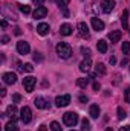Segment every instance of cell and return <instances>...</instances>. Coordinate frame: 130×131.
Segmentation results:
<instances>
[{
	"label": "cell",
	"mask_w": 130,
	"mask_h": 131,
	"mask_svg": "<svg viewBox=\"0 0 130 131\" xmlns=\"http://www.w3.org/2000/svg\"><path fill=\"white\" fill-rule=\"evenodd\" d=\"M57 53H58L60 58L67 60V58L72 57V47H70L67 43H58V44H57Z\"/></svg>",
	"instance_id": "obj_1"
},
{
	"label": "cell",
	"mask_w": 130,
	"mask_h": 131,
	"mask_svg": "<svg viewBox=\"0 0 130 131\" xmlns=\"http://www.w3.org/2000/svg\"><path fill=\"white\" fill-rule=\"evenodd\" d=\"M63 122H64L66 127H75L78 122V114L75 111H67L63 116Z\"/></svg>",
	"instance_id": "obj_2"
},
{
	"label": "cell",
	"mask_w": 130,
	"mask_h": 131,
	"mask_svg": "<svg viewBox=\"0 0 130 131\" xmlns=\"http://www.w3.org/2000/svg\"><path fill=\"white\" fill-rule=\"evenodd\" d=\"M31 119H32V111H31V108H29V107H23V108L20 110V121H22L23 124H29Z\"/></svg>",
	"instance_id": "obj_3"
},
{
	"label": "cell",
	"mask_w": 130,
	"mask_h": 131,
	"mask_svg": "<svg viewBox=\"0 0 130 131\" xmlns=\"http://www.w3.org/2000/svg\"><path fill=\"white\" fill-rule=\"evenodd\" d=\"M35 84H37V79H35L34 76H26V78H23V87H25V90H26L28 93H31L34 90Z\"/></svg>",
	"instance_id": "obj_4"
},
{
	"label": "cell",
	"mask_w": 130,
	"mask_h": 131,
	"mask_svg": "<svg viewBox=\"0 0 130 131\" xmlns=\"http://www.w3.org/2000/svg\"><path fill=\"white\" fill-rule=\"evenodd\" d=\"M34 104H35V107L40 108V110H48V108L51 107L49 101H48L46 98H43V96H37L35 101H34Z\"/></svg>",
	"instance_id": "obj_5"
},
{
	"label": "cell",
	"mask_w": 130,
	"mask_h": 131,
	"mask_svg": "<svg viewBox=\"0 0 130 131\" xmlns=\"http://www.w3.org/2000/svg\"><path fill=\"white\" fill-rule=\"evenodd\" d=\"M32 15L35 20H41V18H44L48 15V9L44 6H37V9L32 12Z\"/></svg>",
	"instance_id": "obj_6"
},
{
	"label": "cell",
	"mask_w": 130,
	"mask_h": 131,
	"mask_svg": "<svg viewBox=\"0 0 130 131\" xmlns=\"http://www.w3.org/2000/svg\"><path fill=\"white\" fill-rule=\"evenodd\" d=\"M69 102H70V96H69V95H64V96H57V98H55V105H57L58 108H61V107H67V105H69Z\"/></svg>",
	"instance_id": "obj_7"
},
{
	"label": "cell",
	"mask_w": 130,
	"mask_h": 131,
	"mask_svg": "<svg viewBox=\"0 0 130 131\" xmlns=\"http://www.w3.org/2000/svg\"><path fill=\"white\" fill-rule=\"evenodd\" d=\"M29 50H31V47H29V44H28L26 41H18V43H17V52H18L20 55H28Z\"/></svg>",
	"instance_id": "obj_8"
},
{
	"label": "cell",
	"mask_w": 130,
	"mask_h": 131,
	"mask_svg": "<svg viewBox=\"0 0 130 131\" xmlns=\"http://www.w3.org/2000/svg\"><path fill=\"white\" fill-rule=\"evenodd\" d=\"M2 79H3L5 84H15L17 82V75L12 73V72H6V73H3Z\"/></svg>",
	"instance_id": "obj_9"
},
{
	"label": "cell",
	"mask_w": 130,
	"mask_h": 131,
	"mask_svg": "<svg viewBox=\"0 0 130 131\" xmlns=\"http://www.w3.org/2000/svg\"><path fill=\"white\" fill-rule=\"evenodd\" d=\"M78 34H80V37H83V38H87V37H89V28H87V25H86L84 21H80V23H78Z\"/></svg>",
	"instance_id": "obj_10"
},
{
	"label": "cell",
	"mask_w": 130,
	"mask_h": 131,
	"mask_svg": "<svg viewBox=\"0 0 130 131\" xmlns=\"http://www.w3.org/2000/svg\"><path fill=\"white\" fill-rule=\"evenodd\" d=\"M101 8H103V11H104L106 14H109V12L113 11V8H115V0H104L103 5H101Z\"/></svg>",
	"instance_id": "obj_11"
},
{
	"label": "cell",
	"mask_w": 130,
	"mask_h": 131,
	"mask_svg": "<svg viewBox=\"0 0 130 131\" xmlns=\"http://www.w3.org/2000/svg\"><path fill=\"white\" fill-rule=\"evenodd\" d=\"M92 28H94L97 32H101V31H104V23H103L99 18L94 17V18H92Z\"/></svg>",
	"instance_id": "obj_12"
},
{
	"label": "cell",
	"mask_w": 130,
	"mask_h": 131,
	"mask_svg": "<svg viewBox=\"0 0 130 131\" xmlns=\"http://www.w3.org/2000/svg\"><path fill=\"white\" fill-rule=\"evenodd\" d=\"M90 66H92V60H90V58H84V60L80 63V70H81V72H89V70H90Z\"/></svg>",
	"instance_id": "obj_13"
},
{
	"label": "cell",
	"mask_w": 130,
	"mask_h": 131,
	"mask_svg": "<svg viewBox=\"0 0 130 131\" xmlns=\"http://www.w3.org/2000/svg\"><path fill=\"white\" fill-rule=\"evenodd\" d=\"M121 37H123V32L121 31H112V32L109 34V40L112 43H118L121 40Z\"/></svg>",
	"instance_id": "obj_14"
},
{
	"label": "cell",
	"mask_w": 130,
	"mask_h": 131,
	"mask_svg": "<svg viewBox=\"0 0 130 131\" xmlns=\"http://www.w3.org/2000/svg\"><path fill=\"white\" fill-rule=\"evenodd\" d=\"M37 32L40 34V35H48L49 34V25L48 23H40L38 26H37Z\"/></svg>",
	"instance_id": "obj_15"
},
{
	"label": "cell",
	"mask_w": 130,
	"mask_h": 131,
	"mask_svg": "<svg viewBox=\"0 0 130 131\" xmlns=\"http://www.w3.org/2000/svg\"><path fill=\"white\" fill-rule=\"evenodd\" d=\"M72 32H73V29H72V26H70V25H67V23L61 25V28H60V34H61V35L67 37V35H70Z\"/></svg>",
	"instance_id": "obj_16"
},
{
	"label": "cell",
	"mask_w": 130,
	"mask_h": 131,
	"mask_svg": "<svg viewBox=\"0 0 130 131\" xmlns=\"http://www.w3.org/2000/svg\"><path fill=\"white\" fill-rule=\"evenodd\" d=\"M121 23H123V29H129V11H123L121 15Z\"/></svg>",
	"instance_id": "obj_17"
},
{
	"label": "cell",
	"mask_w": 130,
	"mask_h": 131,
	"mask_svg": "<svg viewBox=\"0 0 130 131\" xmlns=\"http://www.w3.org/2000/svg\"><path fill=\"white\" fill-rule=\"evenodd\" d=\"M17 113H18V111H17V107H15V105H9V107H8V110H6V114H8V116H11V117H12V121H15V119H17Z\"/></svg>",
	"instance_id": "obj_18"
},
{
	"label": "cell",
	"mask_w": 130,
	"mask_h": 131,
	"mask_svg": "<svg viewBox=\"0 0 130 131\" xmlns=\"http://www.w3.org/2000/svg\"><path fill=\"white\" fill-rule=\"evenodd\" d=\"M97 47H98V52L99 53H106L107 52V41L106 40H99L97 43Z\"/></svg>",
	"instance_id": "obj_19"
},
{
	"label": "cell",
	"mask_w": 130,
	"mask_h": 131,
	"mask_svg": "<svg viewBox=\"0 0 130 131\" xmlns=\"http://www.w3.org/2000/svg\"><path fill=\"white\" fill-rule=\"evenodd\" d=\"M106 66L103 64V63H98L95 66V75H99V76H103V75H106Z\"/></svg>",
	"instance_id": "obj_20"
},
{
	"label": "cell",
	"mask_w": 130,
	"mask_h": 131,
	"mask_svg": "<svg viewBox=\"0 0 130 131\" xmlns=\"http://www.w3.org/2000/svg\"><path fill=\"white\" fill-rule=\"evenodd\" d=\"M89 114H90V117L98 119V116H99V107L98 105H92L90 110H89Z\"/></svg>",
	"instance_id": "obj_21"
},
{
	"label": "cell",
	"mask_w": 130,
	"mask_h": 131,
	"mask_svg": "<svg viewBox=\"0 0 130 131\" xmlns=\"http://www.w3.org/2000/svg\"><path fill=\"white\" fill-rule=\"evenodd\" d=\"M5 131H18V127L15 124V121H11L5 125Z\"/></svg>",
	"instance_id": "obj_22"
},
{
	"label": "cell",
	"mask_w": 130,
	"mask_h": 131,
	"mask_svg": "<svg viewBox=\"0 0 130 131\" xmlns=\"http://www.w3.org/2000/svg\"><path fill=\"white\" fill-rule=\"evenodd\" d=\"M87 84H89V79H87V78H80V79H77V85L81 87V89H86Z\"/></svg>",
	"instance_id": "obj_23"
},
{
	"label": "cell",
	"mask_w": 130,
	"mask_h": 131,
	"mask_svg": "<svg viewBox=\"0 0 130 131\" xmlns=\"http://www.w3.org/2000/svg\"><path fill=\"white\" fill-rule=\"evenodd\" d=\"M81 131H90V122L87 119L81 121Z\"/></svg>",
	"instance_id": "obj_24"
},
{
	"label": "cell",
	"mask_w": 130,
	"mask_h": 131,
	"mask_svg": "<svg viewBox=\"0 0 130 131\" xmlns=\"http://www.w3.org/2000/svg\"><path fill=\"white\" fill-rule=\"evenodd\" d=\"M123 53H126L127 57H130V43L129 41H124L123 43Z\"/></svg>",
	"instance_id": "obj_25"
},
{
	"label": "cell",
	"mask_w": 130,
	"mask_h": 131,
	"mask_svg": "<svg viewBox=\"0 0 130 131\" xmlns=\"http://www.w3.org/2000/svg\"><path fill=\"white\" fill-rule=\"evenodd\" d=\"M69 2H70V0H57V5L60 6V9L66 11V6L69 5Z\"/></svg>",
	"instance_id": "obj_26"
},
{
	"label": "cell",
	"mask_w": 130,
	"mask_h": 131,
	"mask_svg": "<svg viewBox=\"0 0 130 131\" xmlns=\"http://www.w3.org/2000/svg\"><path fill=\"white\" fill-rule=\"evenodd\" d=\"M51 130L52 131H63L61 130V125H60L58 122H52V124H51Z\"/></svg>",
	"instance_id": "obj_27"
},
{
	"label": "cell",
	"mask_w": 130,
	"mask_h": 131,
	"mask_svg": "<svg viewBox=\"0 0 130 131\" xmlns=\"http://www.w3.org/2000/svg\"><path fill=\"white\" fill-rule=\"evenodd\" d=\"M23 72H34V66L31 64V63L23 64Z\"/></svg>",
	"instance_id": "obj_28"
},
{
	"label": "cell",
	"mask_w": 130,
	"mask_h": 131,
	"mask_svg": "<svg viewBox=\"0 0 130 131\" xmlns=\"http://www.w3.org/2000/svg\"><path fill=\"white\" fill-rule=\"evenodd\" d=\"M20 11H22L23 14H29V12H31V8H29L28 5H20Z\"/></svg>",
	"instance_id": "obj_29"
},
{
	"label": "cell",
	"mask_w": 130,
	"mask_h": 131,
	"mask_svg": "<svg viewBox=\"0 0 130 131\" xmlns=\"http://www.w3.org/2000/svg\"><path fill=\"white\" fill-rule=\"evenodd\" d=\"M118 119H121V121L126 119V111H124L121 107H118Z\"/></svg>",
	"instance_id": "obj_30"
},
{
	"label": "cell",
	"mask_w": 130,
	"mask_h": 131,
	"mask_svg": "<svg viewBox=\"0 0 130 131\" xmlns=\"http://www.w3.org/2000/svg\"><path fill=\"white\" fill-rule=\"evenodd\" d=\"M81 52H83V55L86 58H90V49L89 47H81Z\"/></svg>",
	"instance_id": "obj_31"
},
{
	"label": "cell",
	"mask_w": 130,
	"mask_h": 131,
	"mask_svg": "<svg viewBox=\"0 0 130 131\" xmlns=\"http://www.w3.org/2000/svg\"><path fill=\"white\" fill-rule=\"evenodd\" d=\"M34 60H35L37 63H41V61H43V57H41V53H40V52H35V53H34Z\"/></svg>",
	"instance_id": "obj_32"
},
{
	"label": "cell",
	"mask_w": 130,
	"mask_h": 131,
	"mask_svg": "<svg viewBox=\"0 0 130 131\" xmlns=\"http://www.w3.org/2000/svg\"><path fill=\"white\" fill-rule=\"evenodd\" d=\"M124 96H126V102L130 104V87L129 89H126V95H124Z\"/></svg>",
	"instance_id": "obj_33"
},
{
	"label": "cell",
	"mask_w": 130,
	"mask_h": 131,
	"mask_svg": "<svg viewBox=\"0 0 130 131\" xmlns=\"http://www.w3.org/2000/svg\"><path fill=\"white\" fill-rule=\"evenodd\" d=\"M2 43H3V44L9 43V37H8V35H3V37H2Z\"/></svg>",
	"instance_id": "obj_34"
},
{
	"label": "cell",
	"mask_w": 130,
	"mask_h": 131,
	"mask_svg": "<svg viewBox=\"0 0 130 131\" xmlns=\"http://www.w3.org/2000/svg\"><path fill=\"white\" fill-rule=\"evenodd\" d=\"M20 99H22V96H20V95H18V93H15V95H14V96H12V101H14V102H18V101H20Z\"/></svg>",
	"instance_id": "obj_35"
},
{
	"label": "cell",
	"mask_w": 130,
	"mask_h": 131,
	"mask_svg": "<svg viewBox=\"0 0 130 131\" xmlns=\"http://www.w3.org/2000/svg\"><path fill=\"white\" fill-rule=\"evenodd\" d=\"M119 131H130V125H126V127H121Z\"/></svg>",
	"instance_id": "obj_36"
},
{
	"label": "cell",
	"mask_w": 130,
	"mask_h": 131,
	"mask_svg": "<svg viewBox=\"0 0 130 131\" xmlns=\"http://www.w3.org/2000/svg\"><path fill=\"white\" fill-rule=\"evenodd\" d=\"M2 28H3V29H6V28H8V23H6V20H2Z\"/></svg>",
	"instance_id": "obj_37"
},
{
	"label": "cell",
	"mask_w": 130,
	"mask_h": 131,
	"mask_svg": "<svg viewBox=\"0 0 130 131\" xmlns=\"http://www.w3.org/2000/svg\"><path fill=\"white\" fill-rule=\"evenodd\" d=\"M109 61H110V64H115V63H116V58H115V57H110Z\"/></svg>",
	"instance_id": "obj_38"
},
{
	"label": "cell",
	"mask_w": 130,
	"mask_h": 131,
	"mask_svg": "<svg viewBox=\"0 0 130 131\" xmlns=\"http://www.w3.org/2000/svg\"><path fill=\"white\" fill-rule=\"evenodd\" d=\"M32 2H34V5H41L44 0H32Z\"/></svg>",
	"instance_id": "obj_39"
},
{
	"label": "cell",
	"mask_w": 130,
	"mask_h": 131,
	"mask_svg": "<svg viewBox=\"0 0 130 131\" xmlns=\"http://www.w3.org/2000/svg\"><path fill=\"white\" fill-rule=\"evenodd\" d=\"M94 90H99V84L98 82H94Z\"/></svg>",
	"instance_id": "obj_40"
},
{
	"label": "cell",
	"mask_w": 130,
	"mask_h": 131,
	"mask_svg": "<svg viewBox=\"0 0 130 131\" xmlns=\"http://www.w3.org/2000/svg\"><path fill=\"white\" fill-rule=\"evenodd\" d=\"M80 101H81V102H87V98H86V96H80Z\"/></svg>",
	"instance_id": "obj_41"
},
{
	"label": "cell",
	"mask_w": 130,
	"mask_h": 131,
	"mask_svg": "<svg viewBox=\"0 0 130 131\" xmlns=\"http://www.w3.org/2000/svg\"><path fill=\"white\" fill-rule=\"evenodd\" d=\"M0 90H2V92H0V95H2V96H5V95H6V89H0Z\"/></svg>",
	"instance_id": "obj_42"
},
{
	"label": "cell",
	"mask_w": 130,
	"mask_h": 131,
	"mask_svg": "<svg viewBox=\"0 0 130 131\" xmlns=\"http://www.w3.org/2000/svg\"><path fill=\"white\" fill-rule=\"evenodd\" d=\"M37 131H48V130H46V127H44V125H41V127H40Z\"/></svg>",
	"instance_id": "obj_43"
},
{
	"label": "cell",
	"mask_w": 130,
	"mask_h": 131,
	"mask_svg": "<svg viewBox=\"0 0 130 131\" xmlns=\"http://www.w3.org/2000/svg\"><path fill=\"white\" fill-rule=\"evenodd\" d=\"M15 34H17V35H20V34H22V31H20V28H15Z\"/></svg>",
	"instance_id": "obj_44"
},
{
	"label": "cell",
	"mask_w": 130,
	"mask_h": 131,
	"mask_svg": "<svg viewBox=\"0 0 130 131\" xmlns=\"http://www.w3.org/2000/svg\"><path fill=\"white\" fill-rule=\"evenodd\" d=\"M106 131H113V130H112V128H107V130H106Z\"/></svg>",
	"instance_id": "obj_45"
},
{
	"label": "cell",
	"mask_w": 130,
	"mask_h": 131,
	"mask_svg": "<svg viewBox=\"0 0 130 131\" xmlns=\"http://www.w3.org/2000/svg\"><path fill=\"white\" fill-rule=\"evenodd\" d=\"M70 131H75V130H70Z\"/></svg>",
	"instance_id": "obj_46"
}]
</instances>
